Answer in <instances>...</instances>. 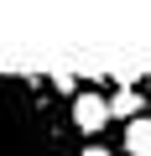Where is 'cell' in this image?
Here are the masks:
<instances>
[{
	"instance_id": "6da1fadb",
	"label": "cell",
	"mask_w": 151,
	"mask_h": 156,
	"mask_svg": "<svg viewBox=\"0 0 151 156\" xmlns=\"http://www.w3.org/2000/svg\"><path fill=\"white\" fill-rule=\"evenodd\" d=\"M47 73H0V156H73Z\"/></svg>"
},
{
	"instance_id": "7a4b0ae2",
	"label": "cell",
	"mask_w": 151,
	"mask_h": 156,
	"mask_svg": "<svg viewBox=\"0 0 151 156\" xmlns=\"http://www.w3.org/2000/svg\"><path fill=\"white\" fill-rule=\"evenodd\" d=\"M68 125L78 130L84 140H99V130L110 125V99H99L94 89L78 94V99H73V109H68Z\"/></svg>"
},
{
	"instance_id": "3957f363",
	"label": "cell",
	"mask_w": 151,
	"mask_h": 156,
	"mask_svg": "<svg viewBox=\"0 0 151 156\" xmlns=\"http://www.w3.org/2000/svg\"><path fill=\"white\" fill-rule=\"evenodd\" d=\"M146 115V99H141V89H115L110 94V120H141Z\"/></svg>"
},
{
	"instance_id": "277c9868",
	"label": "cell",
	"mask_w": 151,
	"mask_h": 156,
	"mask_svg": "<svg viewBox=\"0 0 151 156\" xmlns=\"http://www.w3.org/2000/svg\"><path fill=\"white\" fill-rule=\"evenodd\" d=\"M125 151L130 156H151V115H141V120L125 125Z\"/></svg>"
},
{
	"instance_id": "5b68a950",
	"label": "cell",
	"mask_w": 151,
	"mask_h": 156,
	"mask_svg": "<svg viewBox=\"0 0 151 156\" xmlns=\"http://www.w3.org/2000/svg\"><path fill=\"white\" fill-rule=\"evenodd\" d=\"M47 89H52L57 99H78V73H68V68L47 73Z\"/></svg>"
},
{
	"instance_id": "8992f818",
	"label": "cell",
	"mask_w": 151,
	"mask_h": 156,
	"mask_svg": "<svg viewBox=\"0 0 151 156\" xmlns=\"http://www.w3.org/2000/svg\"><path fill=\"white\" fill-rule=\"evenodd\" d=\"M78 156H110V151H104V146H99V140H89V146H84V151H78Z\"/></svg>"
},
{
	"instance_id": "52a82bcc",
	"label": "cell",
	"mask_w": 151,
	"mask_h": 156,
	"mask_svg": "<svg viewBox=\"0 0 151 156\" xmlns=\"http://www.w3.org/2000/svg\"><path fill=\"white\" fill-rule=\"evenodd\" d=\"M141 83H146V89H151V73H146V78H141Z\"/></svg>"
}]
</instances>
